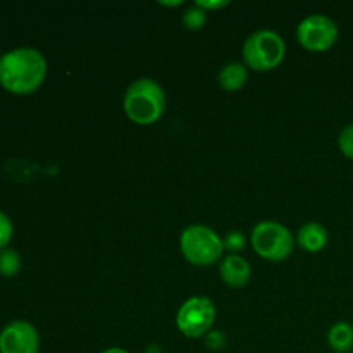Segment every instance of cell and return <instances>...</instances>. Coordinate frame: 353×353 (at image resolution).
I'll return each mask as SVG.
<instances>
[{
	"label": "cell",
	"instance_id": "ba28073f",
	"mask_svg": "<svg viewBox=\"0 0 353 353\" xmlns=\"http://www.w3.org/2000/svg\"><path fill=\"white\" fill-rule=\"evenodd\" d=\"M38 352H40V334L37 327L28 321H12L0 331V353Z\"/></svg>",
	"mask_w": 353,
	"mask_h": 353
},
{
	"label": "cell",
	"instance_id": "5bb4252c",
	"mask_svg": "<svg viewBox=\"0 0 353 353\" xmlns=\"http://www.w3.org/2000/svg\"><path fill=\"white\" fill-rule=\"evenodd\" d=\"M207 19H209V12H207V10H203L202 7L196 6V3L190 6L181 16L183 26L190 31L202 30V28L205 26Z\"/></svg>",
	"mask_w": 353,
	"mask_h": 353
},
{
	"label": "cell",
	"instance_id": "ffe728a7",
	"mask_svg": "<svg viewBox=\"0 0 353 353\" xmlns=\"http://www.w3.org/2000/svg\"><path fill=\"white\" fill-rule=\"evenodd\" d=\"M100 353H130V352L119 347H110V348H105V350H102Z\"/></svg>",
	"mask_w": 353,
	"mask_h": 353
},
{
	"label": "cell",
	"instance_id": "8992f818",
	"mask_svg": "<svg viewBox=\"0 0 353 353\" xmlns=\"http://www.w3.org/2000/svg\"><path fill=\"white\" fill-rule=\"evenodd\" d=\"M217 310L209 296L195 295L181 303L176 314L178 331L186 338L199 340L212 330Z\"/></svg>",
	"mask_w": 353,
	"mask_h": 353
},
{
	"label": "cell",
	"instance_id": "8fae6325",
	"mask_svg": "<svg viewBox=\"0 0 353 353\" xmlns=\"http://www.w3.org/2000/svg\"><path fill=\"white\" fill-rule=\"evenodd\" d=\"M248 81V68L243 62H228L217 74V83L226 92H238Z\"/></svg>",
	"mask_w": 353,
	"mask_h": 353
},
{
	"label": "cell",
	"instance_id": "4fadbf2b",
	"mask_svg": "<svg viewBox=\"0 0 353 353\" xmlns=\"http://www.w3.org/2000/svg\"><path fill=\"white\" fill-rule=\"evenodd\" d=\"M23 268V259L19 252L14 248L6 247L0 250V276L3 278H16Z\"/></svg>",
	"mask_w": 353,
	"mask_h": 353
},
{
	"label": "cell",
	"instance_id": "6da1fadb",
	"mask_svg": "<svg viewBox=\"0 0 353 353\" xmlns=\"http://www.w3.org/2000/svg\"><path fill=\"white\" fill-rule=\"evenodd\" d=\"M47 78V59L33 47H17L0 55V85L16 95L33 93Z\"/></svg>",
	"mask_w": 353,
	"mask_h": 353
},
{
	"label": "cell",
	"instance_id": "277c9868",
	"mask_svg": "<svg viewBox=\"0 0 353 353\" xmlns=\"http://www.w3.org/2000/svg\"><path fill=\"white\" fill-rule=\"evenodd\" d=\"M243 64L248 69L268 72L278 68L286 55V43L281 34L272 30H259L245 40Z\"/></svg>",
	"mask_w": 353,
	"mask_h": 353
},
{
	"label": "cell",
	"instance_id": "e0dca14e",
	"mask_svg": "<svg viewBox=\"0 0 353 353\" xmlns=\"http://www.w3.org/2000/svg\"><path fill=\"white\" fill-rule=\"evenodd\" d=\"M14 234V226L10 217L7 216L3 210H0V250L6 247H9L10 240H12Z\"/></svg>",
	"mask_w": 353,
	"mask_h": 353
},
{
	"label": "cell",
	"instance_id": "9a60e30c",
	"mask_svg": "<svg viewBox=\"0 0 353 353\" xmlns=\"http://www.w3.org/2000/svg\"><path fill=\"white\" fill-rule=\"evenodd\" d=\"M224 250L230 252L231 255H240V252L243 250L245 245H247V236H245L243 231L233 230L230 233H226V236L223 238Z\"/></svg>",
	"mask_w": 353,
	"mask_h": 353
},
{
	"label": "cell",
	"instance_id": "30bf717a",
	"mask_svg": "<svg viewBox=\"0 0 353 353\" xmlns=\"http://www.w3.org/2000/svg\"><path fill=\"white\" fill-rule=\"evenodd\" d=\"M295 241L302 250L309 252V254H319L330 243V231L324 224L317 223V221H309L300 228Z\"/></svg>",
	"mask_w": 353,
	"mask_h": 353
},
{
	"label": "cell",
	"instance_id": "d6986e66",
	"mask_svg": "<svg viewBox=\"0 0 353 353\" xmlns=\"http://www.w3.org/2000/svg\"><path fill=\"white\" fill-rule=\"evenodd\" d=\"M159 3L164 7H179V6H183V0H174V2H165V0H161Z\"/></svg>",
	"mask_w": 353,
	"mask_h": 353
},
{
	"label": "cell",
	"instance_id": "ac0fdd59",
	"mask_svg": "<svg viewBox=\"0 0 353 353\" xmlns=\"http://www.w3.org/2000/svg\"><path fill=\"white\" fill-rule=\"evenodd\" d=\"M195 3L199 7H202L203 10H207V12H210V10H221L230 6L228 0H196Z\"/></svg>",
	"mask_w": 353,
	"mask_h": 353
},
{
	"label": "cell",
	"instance_id": "7a4b0ae2",
	"mask_svg": "<svg viewBox=\"0 0 353 353\" xmlns=\"http://www.w3.org/2000/svg\"><path fill=\"white\" fill-rule=\"evenodd\" d=\"M168 95L161 83L152 78H138L126 88L123 97V109L128 119L140 126L157 123L165 112Z\"/></svg>",
	"mask_w": 353,
	"mask_h": 353
},
{
	"label": "cell",
	"instance_id": "9c48e42d",
	"mask_svg": "<svg viewBox=\"0 0 353 353\" xmlns=\"http://www.w3.org/2000/svg\"><path fill=\"white\" fill-rule=\"evenodd\" d=\"M219 276L226 286L233 290L245 288L250 283L252 268L241 255H226L219 262Z\"/></svg>",
	"mask_w": 353,
	"mask_h": 353
},
{
	"label": "cell",
	"instance_id": "3957f363",
	"mask_svg": "<svg viewBox=\"0 0 353 353\" xmlns=\"http://www.w3.org/2000/svg\"><path fill=\"white\" fill-rule=\"evenodd\" d=\"M181 254L190 264L209 268L219 262L224 254L223 238L205 224H190L179 236Z\"/></svg>",
	"mask_w": 353,
	"mask_h": 353
},
{
	"label": "cell",
	"instance_id": "52a82bcc",
	"mask_svg": "<svg viewBox=\"0 0 353 353\" xmlns=\"http://www.w3.org/2000/svg\"><path fill=\"white\" fill-rule=\"evenodd\" d=\"M338 24L326 14H310L296 26V40L305 50H330L338 40Z\"/></svg>",
	"mask_w": 353,
	"mask_h": 353
},
{
	"label": "cell",
	"instance_id": "2e32d148",
	"mask_svg": "<svg viewBox=\"0 0 353 353\" xmlns=\"http://www.w3.org/2000/svg\"><path fill=\"white\" fill-rule=\"evenodd\" d=\"M338 147L347 159L353 161V123L347 124L338 134Z\"/></svg>",
	"mask_w": 353,
	"mask_h": 353
},
{
	"label": "cell",
	"instance_id": "7c38bea8",
	"mask_svg": "<svg viewBox=\"0 0 353 353\" xmlns=\"http://www.w3.org/2000/svg\"><path fill=\"white\" fill-rule=\"evenodd\" d=\"M327 343H330L331 350L336 353H348L353 348V326L350 323H340L333 324L327 331Z\"/></svg>",
	"mask_w": 353,
	"mask_h": 353
},
{
	"label": "cell",
	"instance_id": "5b68a950",
	"mask_svg": "<svg viewBox=\"0 0 353 353\" xmlns=\"http://www.w3.org/2000/svg\"><path fill=\"white\" fill-rule=\"evenodd\" d=\"M250 243L255 254L269 262H283L295 250V236L285 224L265 219L254 226Z\"/></svg>",
	"mask_w": 353,
	"mask_h": 353
}]
</instances>
